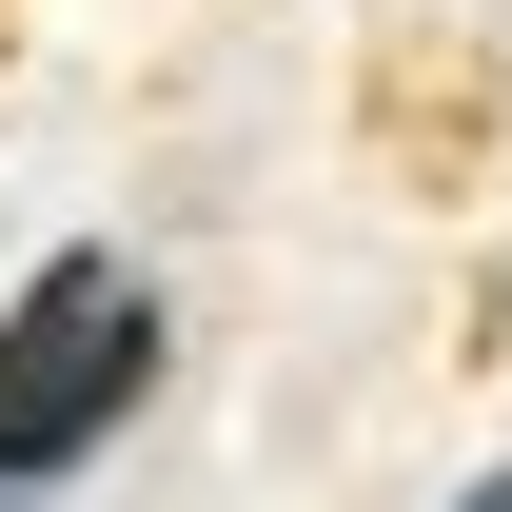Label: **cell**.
<instances>
[{
  "instance_id": "1",
  "label": "cell",
  "mask_w": 512,
  "mask_h": 512,
  "mask_svg": "<svg viewBox=\"0 0 512 512\" xmlns=\"http://www.w3.org/2000/svg\"><path fill=\"white\" fill-rule=\"evenodd\" d=\"M138 394H158V276H138V256H99V237L40 256V276L0 296V512L60 493Z\"/></svg>"
},
{
  "instance_id": "2",
  "label": "cell",
  "mask_w": 512,
  "mask_h": 512,
  "mask_svg": "<svg viewBox=\"0 0 512 512\" xmlns=\"http://www.w3.org/2000/svg\"><path fill=\"white\" fill-rule=\"evenodd\" d=\"M453 512H512V473H473V493H453Z\"/></svg>"
}]
</instances>
